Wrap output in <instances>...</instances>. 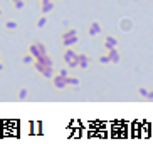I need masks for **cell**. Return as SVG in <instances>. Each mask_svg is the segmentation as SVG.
Returning a JSON list of instances; mask_svg holds the SVG:
<instances>
[{
  "mask_svg": "<svg viewBox=\"0 0 153 144\" xmlns=\"http://www.w3.org/2000/svg\"><path fill=\"white\" fill-rule=\"evenodd\" d=\"M52 84H54V87H57V89H64V87H67L66 77L61 76V74H57V76L52 77Z\"/></svg>",
  "mask_w": 153,
  "mask_h": 144,
  "instance_id": "cell-1",
  "label": "cell"
},
{
  "mask_svg": "<svg viewBox=\"0 0 153 144\" xmlns=\"http://www.w3.org/2000/svg\"><path fill=\"white\" fill-rule=\"evenodd\" d=\"M108 57H109V60H111V64H118V62L121 60V57H120V54H118L116 47H113V49L108 50Z\"/></svg>",
  "mask_w": 153,
  "mask_h": 144,
  "instance_id": "cell-2",
  "label": "cell"
},
{
  "mask_svg": "<svg viewBox=\"0 0 153 144\" xmlns=\"http://www.w3.org/2000/svg\"><path fill=\"white\" fill-rule=\"evenodd\" d=\"M74 59H77V54H76V52H74L71 47H67V50L64 52V60H66V64L69 66V64H71Z\"/></svg>",
  "mask_w": 153,
  "mask_h": 144,
  "instance_id": "cell-3",
  "label": "cell"
},
{
  "mask_svg": "<svg viewBox=\"0 0 153 144\" xmlns=\"http://www.w3.org/2000/svg\"><path fill=\"white\" fill-rule=\"evenodd\" d=\"M87 34H89L91 37L99 35V34H101V25H99V22H91V27L87 30Z\"/></svg>",
  "mask_w": 153,
  "mask_h": 144,
  "instance_id": "cell-4",
  "label": "cell"
},
{
  "mask_svg": "<svg viewBox=\"0 0 153 144\" xmlns=\"http://www.w3.org/2000/svg\"><path fill=\"white\" fill-rule=\"evenodd\" d=\"M120 29L123 30V32H130V30L133 29V24H131V20L130 19H123L120 22Z\"/></svg>",
  "mask_w": 153,
  "mask_h": 144,
  "instance_id": "cell-5",
  "label": "cell"
},
{
  "mask_svg": "<svg viewBox=\"0 0 153 144\" xmlns=\"http://www.w3.org/2000/svg\"><path fill=\"white\" fill-rule=\"evenodd\" d=\"M116 44H118V40H116L113 35H108L106 40H105V49H106V50H109V49L116 47Z\"/></svg>",
  "mask_w": 153,
  "mask_h": 144,
  "instance_id": "cell-6",
  "label": "cell"
},
{
  "mask_svg": "<svg viewBox=\"0 0 153 144\" xmlns=\"http://www.w3.org/2000/svg\"><path fill=\"white\" fill-rule=\"evenodd\" d=\"M77 60H79V67L81 69H86L89 66V57L84 55V54H77Z\"/></svg>",
  "mask_w": 153,
  "mask_h": 144,
  "instance_id": "cell-7",
  "label": "cell"
},
{
  "mask_svg": "<svg viewBox=\"0 0 153 144\" xmlns=\"http://www.w3.org/2000/svg\"><path fill=\"white\" fill-rule=\"evenodd\" d=\"M29 52H30V55H32V57H34V59H39V57H40V55H42V54L39 52V47H37V44H30V45H29Z\"/></svg>",
  "mask_w": 153,
  "mask_h": 144,
  "instance_id": "cell-8",
  "label": "cell"
},
{
  "mask_svg": "<svg viewBox=\"0 0 153 144\" xmlns=\"http://www.w3.org/2000/svg\"><path fill=\"white\" fill-rule=\"evenodd\" d=\"M76 42H77V35H74V37H71V39H62V45H64L66 49L67 47H72Z\"/></svg>",
  "mask_w": 153,
  "mask_h": 144,
  "instance_id": "cell-9",
  "label": "cell"
},
{
  "mask_svg": "<svg viewBox=\"0 0 153 144\" xmlns=\"http://www.w3.org/2000/svg\"><path fill=\"white\" fill-rule=\"evenodd\" d=\"M51 10H54V3L52 2H47V3H42V7H40V12L46 15V14H49Z\"/></svg>",
  "mask_w": 153,
  "mask_h": 144,
  "instance_id": "cell-10",
  "label": "cell"
},
{
  "mask_svg": "<svg viewBox=\"0 0 153 144\" xmlns=\"http://www.w3.org/2000/svg\"><path fill=\"white\" fill-rule=\"evenodd\" d=\"M42 76L46 77V79H52V77H54V69H52V66H47V67L44 69Z\"/></svg>",
  "mask_w": 153,
  "mask_h": 144,
  "instance_id": "cell-11",
  "label": "cell"
},
{
  "mask_svg": "<svg viewBox=\"0 0 153 144\" xmlns=\"http://www.w3.org/2000/svg\"><path fill=\"white\" fill-rule=\"evenodd\" d=\"M36 60H40L44 66H52V59L49 57L47 54H44V55H40L39 59H36Z\"/></svg>",
  "mask_w": 153,
  "mask_h": 144,
  "instance_id": "cell-12",
  "label": "cell"
},
{
  "mask_svg": "<svg viewBox=\"0 0 153 144\" xmlns=\"http://www.w3.org/2000/svg\"><path fill=\"white\" fill-rule=\"evenodd\" d=\"M74 35H77L76 29H69V30H66V32L61 35V40H62V39H71V37H74Z\"/></svg>",
  "mask_w": 153,
  "mask_h": 144,
  "instance_id": "cell-13",
  "label": "cell"
},
{
  "mask_svg": "<svg viewBox=\"0 0 153 144\" xmlns=\"http://www.w3.org/2000/svg\"><path fill=\"white\" fill-rule=\"evenodd\" d=\"M46 67H47V66H44V64H42L40 60H34V69H36L37 72H40V74H42V72H44V69H46Z\"/></svg>",
  "mask_w": 153,
  "mask_h": 144,
  "instance_id": "cell-14",
  "label": "cell"
},
{
  "mask_svg": "<svg viewBox=\"0 0 153 144\" xmlns=\"http://www.w3.org/2000/svg\"><path fill=\"white\" fill-rule=\"evenodd\" d=\"M66 82H67V86H77L79 84V79L77 77H66Z\"/></svg>",
  "mask_w": 153,
  "mask_h": 144,
  "instance_id": "cell-15",
  "label": "cell"
},
{
  "mask_svg": "<svg viewBox=\"0 0 153 144\" xmlns=\"http://www.w3.org/2000/svg\"><path fill=\"white\" fill-rule=\"evenodd\" d=\"M19 27V24L15 22V20H9L7 24H5V29H9V30H15Z\"/></svg>",
  "mask_w": 153,
  "mask_h": 144,
  "instance_id": "cell-16",
  "label": "cell"
},
{
  "mask_svg": "<svg viewBox=\"0 0 153 144\" xmlns=\"http://www.w3.org/2000/svg\"><path fill=\"white\" fill-rule=\"evenodd\" d=\"M36 44H37V47H39V52H40L42 55H44V54H47V49H46V45H44L42 42H36Z\"/></svg>",
  "mask_w": 153,
  "mask_h": 144,
  "instance_id": "cell-17",
  "label": "cell"
},
{
  "mask_svg": "<svg viewBox=\"0 0 153 144\" xmlns=\"http://www.w3.org/2000/svg\"><path fill=\"white\" fill-rule=\"evenodd\" d=\"M46 24H47V19H46V17H40L39 22H37V27H39V29H44V27H46Z\"/></svg>",
  "mask_w": 153,
  "mask_h": 144,
  "instance_id": "cell-18",
  "label": "cell"
},
{
  "mask_svg": "<svg viewBox=\"0 0 153 144\" xmlns=\"http://www.w3.org/2000/svg\"><path fill=\"white\" fill-rule=\"evenodd\" d=\"M34 60H36V59L32 57L30 54H29V55H25V57L22 59V62H24V64H34Z\"/></svg>",
  "mask_w": 153,
  "mask_h": 144,
  "instance_id": "cell-19",
  "label": "cell"
},
{
  "mask_svg": "<svg viewBox=\"0 0 153 144\" xmlns=\"http://www.w3.org/2000/svg\"><path fill=\"white\" fill-rule=\"evenodd\" d=\"M14 5H15V9L17 10H22L24 7H25V2H24V0H19V2H15Z\"/></svg>",
  "mask_w": 153,
  "mask_h": 144,
  "instance_id": "cell-20",
  "label": "cell"
},
{
  "mask_svg": "<svg viewBox=\"0 0 153 144\" xmlns=\"http://www.w3.org/2000/svg\"><path fill=\"white\" fill-rule=\"evenodd\" d=\"M27 94H29V92H27V89H20V91H19V99H20V101H22V99H25Z\"/></svg>",
  "mask_w": 153,
  "mask_h": 144,
  "instance_id": "cell-21",
  "label": "cell"
},
{
  "mask_svg": "<svg viewBox=\"0 0 153 144\" xmlns=\"http://www.w3.org/2000/svg\"><path fill=\"white\" fill-rule=\"evenodd\" d=\"M99 62H101V64H111V60H109L108 55H101V57H99Z\"/></svg>",
  "mask_w": 153,
  "mask_h": 144,
  "instance_id": "cell-22",
  "label": "cell"
},
{
  "mask_svg": "<svg viewBox=\"0 0 153 144\" xmlns=\"http://www.w3.org/2000/svg\"><path fill=\"white\" fill-rule=\"evenodd\" d=\"M138 92H140V96H143V97H146V94H148V91H146L145 87H140V89H138Z\"/></svg>",
  "mask_w": 153,
  "mask_h": 144,
  "instance_id": "cell-23",
  "label": "cell"
},
{
  "mask_svg": "<svg viewBox=\"0 0 153 144\" xmlns=\"http://www.w3.org/2000/svg\"><path fill=\"white\" fill-rule=\"evenodd\" d=\"M59 74H61V76H64V77H67V76H69L67 69H61V70H59Z\"/></svg>",
  "mask_w": 153,
  "mask_h": 144,
  "instance_id": "cell-24",
  "label": "cell"
},
{
  "mask_svg": "<svg viewBox=\"0 0 153 144\" xmlns=\"http://www.w3.org/2000/svg\"><path fill=\"white\" fill-rule=\"evenodd\" d=\"M146 99H153V91H148V94H146Z\"/></svg>",
  "mask_w": 153,
  "mask_h": 144,
  "instance_id": "cell-25",
  "label": "cell"
},
{
  "mask_svg": "<svg viewBox=\"0 0 153 144\" xmlns=\"http://www.w3.org/2000/svg\"><path fill=\"white\" fill-rule=\"evenodd\" d=\"M40 2H42V3H47V2H51V0H40Z\"/></svg>",
  "mask_w": 153,
  "mask_h": 144,
  "instance_id": "cell-26",
  "label": "cell"
},
{
  "mask_svg": "<svg viewBox=\"0 0 153 144\" xmlns=\"http://www.w3.org/2000/svg\"><path fill=\"white\" fill-rule=\"evenodd\" d=\"M0 70H3V64L2 62H0Z\"/></svg>",
  "mask_w": 153,
  "mask_h": 144,
  "instance_id": "cell-27",
  "label": "cell"
},
{
  "mask_svg": "<svg viewBox=\"0 0 153 144\" xmlns=\"http://www.w3.org/2000/svg\"><path fill=\"white\" fill-rule=\"evenodd\" d=\"M12 2H14V3H15V2H19V0H12Z\"/></svg>",
  "mask_w": 153,
  "mask_h": 144,
  "instance_id": "cell-28",
  "label": "cell"
},
{
  "mask_svg": "<svg viewBox=\"0 0 153 144\" xmlns=\"http://www.w3.org/2000/svg\"><path fill=\"white\" fill-rule=\"evenodd\" d=\"M0 15H2V10H0Z\"/></svg>",
  "mask_w": 153,
  "mask_h": 144,
  "instance_id": "cell-29",
  "label": "cell"
}]
</instances>
